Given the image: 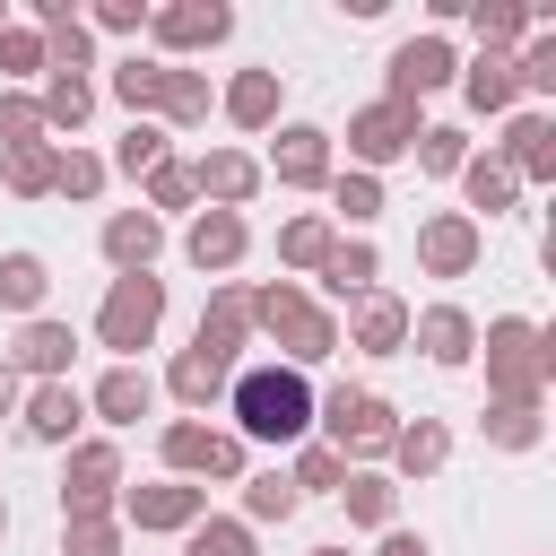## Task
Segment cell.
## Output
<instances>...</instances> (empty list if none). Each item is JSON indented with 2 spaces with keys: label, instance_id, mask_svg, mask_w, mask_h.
Returning a JSON list of instances; mask_svg holds the SVG:
<instances>
[{
  "label": "cell",
  "instance_id": "1",
  "mask_svg": "<svg viewBox=\"0 0 556 556\" xmlns=\"http://www.w3.org/2000/svg\"><path fill=\"white\" fill-rule=\"evenodd\" d=\"M226 417L235 443H313V382L295 365H235Z\"/></svg>",
  "mask_w": 556,
  "mask_h": 556
},
{
  "label": "cell",
  "instance_id": "2",
  "mask_svg": "<svg viewBox=\"0 0 556 556\" xmlns=\"http://www.w3.org/2000/svg\"><path fill=\"white\" fill-rule=\"evenodd\" d=\"M486 348V400H547L556 382V330H539L530 313H495L478 330Z\"/></svg>",
  "mask_w": 556,
  "mask_h": 556
},
{
  "label": "cell",
  "instance_id": "3",
  "mask_svg": "<svg viewBox=\"0 0 556 556\" xmlns=\"http://www.w3.org/2000/svg\"><path fill=\"white\" fill-rule=\"evenodd\" d=\"M313 426H321V443L348 460V469H374V460H391V434H400V408L382 400V391H330V400H313Z\"/></svg>",
  "mask_w": 556,
  "mask_h": 556
},
{
  "label": "cell",
  "instance_id": "4",
  "mask_svg": "<svg viewBox=\"0 0 556 556\" xmlns=\"http://www.w3.org/2000/svg\"><path fill=\"white\" fill-rule=\"evenodd\" d=\"M156 330H165V278L156 269L113 278L96 304V348H113V365H139V348H156Z\"/></svg>",
  "mask_w": 556,
  "mask_h": 556
},
{
  "label": "cell",
  "instance_id": "5",
  "mask_svg": "<svg viewBox=\"0 0 556 556\" xmlns=\"http://www.w3.org/2000/svg\"><path fill=\"white\" fill-rule=\"evenodd\" d=\"M156 460H165V478H191V486H243V443L226 434V426H200V417H165L156 426Z\"/></svg>",
  "mask_w": 556,
  "mask_h": 556
},
{
  "label": "cell",
  "instance_id": "6",
  "mask_svg": "<svg viewBox=\"0 0 556 556\" xmlns=\"http://www.w3.org/2000/svg\"><path fill=\"white\" fill-rule=\"evenodd\" d=\"M113 504H122V452L104 434H78L61 469V521H113Z\"/></svg>",
  "mask_w": 556,
  "mask_h": 556
},
{
  "label": "cell",
  "instance_id": "7",
  "mask_svg": "<svg viewBox=\"0 0 556 556\" xmlns=\"http://www.w3.org/2000/svg\"><path fill=\"white\" fill-rule=\"evenodd\" d=\"M417 104H391V96H374V104H356L348 113V156H356V174H382V165H400L408 148H417Z\"/></svg>",
  "mask_w": 556,
  "mask_h": 556
},
{
  "label": "cell",
  "instance_id": "8",
  "mask_svg": "<svg viewBox=\"0 0 556 556\" xmlns=\"http://www.w3.org/2000/svg\"><path fill=\"white\" fill-rule=\"evenodd\" d=\"M130 530H148V539H182L200 513H208V486H191V478H148V486H122V504H113Z\"/></svg>",
  "mask_w": 556,
  "mask_h": 556
},
{
  "label": "cell",
  "instance_id": "9",
  "mask_svg": "<svg viewBox=\"0 0 556 556\" xmlns=\"http://www.w3.org/2000/svg\"><path fill=\"white\" fill-rule=\"evenodd\" d=\"M452 78H460V52H452L443 35H408V43L382 61V96H391V104H426V96L452 87Z\"/></svg>",
  "mask_w": 556,
  "mask_h": 556
},
{
  "label": "cell",
  "instance_id": "10",
  "mask_svg": "<svg viewBox=\"0 0 556 556\" xmlns=\"http://www.w3.org/2000/svg\"><path fill=\"white\" fill-rule=\"evenodd\" d=\"M243 339H252V287L243 278H217L208 287V304H200V330H191V348L208 356V365H243Z\"/></svg>",
  "mask_w": 556,
  "mask_h": 556
},
{
  "label": "cell",
  "instance_id": "11",
  "mask_svg": "<svg viewBox=\"0 0 556 556\" xmlns=\"http://www.w3.org/2000/svg\"><path fill=\"white\" fill-rule=\"evenodd\" d=\"M261 174H278L287 191H330V130L321 122H278V139H269V165Z\"/></svg>",
  "mask_w": 556,
  "mask_h": 556
},
{
  "label": "cell",
  "instance_id": "12",
  "mask_svg": "<svg viewBox=\"0 0 556 556\" xmlns=\"http://www.w3.org/2000/svg\"><path fill=\"white\" fill-rule=\"evenodd\" d=\"M478 252H486V226L460 217V208H434V217L417 226V269H426V278H469Z\"/></svg>",
  "mask_w": 556,
  "mask_h": 556
},
{
  "label": "cell",
  "instance_id": "13",
  "mask_svg": "<svg viewBox=\"0 0 556 556\" xmlns=\"http://www.w3.org/2000/svg\"><path fill=\"white\" fill-rule=\"evenodd\" d=\"M148 35L165 52H217L235 35V9L226 0H165V9H148Z\"/></svg>",
  "mask_w": 556,
  "mask_h": 556
},
{
  "label": "cell",
  "instance_id": "14",
  "mask_svg": "<svg viewBox=\"0 0 556 556\" xmlns=\"http://www.w3.org/2000/svg\"><path fill=\"white\" fill-rule=\"evenodd\" d=\"M339 339H348L356 356H400V348H408V304H400L391 287H365V295L348 304Z\"/></svg>",
  "mask_w": 556,
  "mask_h": 556
},
{
  "label": "cell",
  "instance_id": "15",
  "mask_svg": "<svg viewBox=\"0 0 556 556\" xmlns=\"http://www.w3.org/2000/svg\"><path fill=\"white\" fill-rule=\"evenodd\" d=\"M70 356H78V330L52 321V313H35L17 330V348H0V365L9 374H35V382H70Z\"/></svg>",
  "mask_w": 556,
  "mask_h": 556
},
{
  "label": "cell",
  "instance_id": "16",
  "mask_svg": "<svg viewBox=\"0 0 556 556\" xmlns=\"http://www.w3.org/2000/svg\"><path fill=\"white\" fill-rule=\"evenodd\" d=\"M269 174H261V156H243V148H208V156H191V191L208 200V208H235L243 217V200L261 191Z\"/></svg>",
  "mask_w": 556,
  "mask_h": 556
},
{
  "label": "cell",
  "instance_id": "17",
  "mask_svg": "<svg viewBox=\"0 0 556 556\" xmlns=\"http://www.w3.org/2000/svg\"><path fill=\"white\" fill-rule=\"evenodd\" d=\"M96 252L113 261V278H139V269H156V252H165V226H156L148 208H113V217L96 226Z\"/></svg>",
  "mask_w": 556,
  "mask_h": 556
},
{
  "label": "cell",
  "instance_id": "18",
  "mask_svg": "<svg viewBox=\"0 0 556 556\" xmlns=\"http://www.w3.org/2000/svg\"><path fill=\"white\" fill-rule=\"evenodd\" d=\"M243 252H252V226H243L235 208H200V217L182 226V261H191V269H208V278H226Z\"/></svg>",
  "mask_w": 556,
  "mask_h": 556
},
{
  "label": "cell",
  "instance_id": "19",
  "mask_svg": "<svg viewBox=\"0 0 556 556\" xmlns=\"http://www.w3.org/2000/svg\"><path fill=\"white\" fill-rule=\"evenodd\" d=\"M17 426H26V443H78L87 391H78V382H35V391L17 400Z\"/></svg>",
  "mask_w": 556,
  "mask_h": 556
},
{
  "label": "cell",
  "instance_id": "20",
  "mask_svg": "<svg viewBox=\"0 0 556 556\" xmlns=\"http://www.w3.org/2000/svg\"><path fill=\"white\" fill-rule=\"evenodd\" d=\"M495 156H504L513 182H556V122L547 113H513L504 139H495Z\"/></svg>",
  "mask_w": 556,
  "mask_h": 556
},
{
  "label": "cell",
  "instance_id": "21",
  "mask_svg": "<svg viewBox=\"0 0 556 556\" xmlns=\"http://www.w3.org/2000/svg\"><path fill=\"white\" fill-rule=\"evenodd\" d=\"M408 339H417L426 365H443V374H460V365L478 356V321H469L460 304H426V313H408Z\"/></svg>",
  "mask_w": 556,
  "mask_h": 556
},
{
  "label": "cell",
  "instance_id": "22",
  "mask_svg": "<svg viewBox=\"0 0 556 556\" xmlns=\"http://www.w3.org/2000/svg\"><path fill=\"white\" fill-rule=\"evenodd\" d=\"M278 365H295V374H313V365H330L339 356V313H321V304H295L278 330Z\"/></svg>",
  "mask_w": 556,
  "mask_h": 556
},
{
  "label": "cell",
  "instance_id": "23",
  "mask_svg": "<svg viewBox=\"0 0 556 556\" xmlns=\"http://www.w3.org/2000/svg\"><path fill=\"white\" fill-rule=\"evenodd\" d=\"M217 113H226L235 130H269V122H278V70H235V78L217 87Z\"/></svg>",
  "mask_w": 556,
  "mask_h": 556
},
{
  "label": "cell",
  "instance_id": "24",
  "mask_svg": "<svg viewBox=\"0 0 556 556\" xmlns=\"http://www.w3.org/2000/svg\"><path fill=\"white\" fill-rule=\"evenodd\" d=\"M313 278H321V295H339V304H356V295H365V287L382 278V252H374L365 235H339V243H330V261H321Z\"/></svg>",
  "mask_w": 556,
  "mask_h": 556
},
{
  "label": "cell",
  "instance_id": "25",
  "mask_svg": "<svg viewBox=\"0 0 556 556\" xmlns=\"http://www.w3.org/2000/svg\"><path fill=\"white\" fill-rule=\"evenodd\" d=\"M35 104H43V130H70V139H78V122L96 113V78H87V70H43Z\"/></svg>",
  "mask_w": 556,
  "mask_h": 556
},
{
  "label": "cell",
  "instance_id": "26",
  "mask_svg": "<svg viewBox=\"0 0 556 556\" xmlns=\"http://www.w3.org/2000/svg\"><path fill=\"white\" fill-rule=\"evenodd\" d=\"M452 182H460V200H469L460 217H478V208H486V217H513V200H521V182L504 174V156H495V148H486V156H469Z\"/></svg>",
  "mask_w": 556,
  "mask_h": 556
},
{
  "label": "cell",
  "instance_id": "27",
  "mask_svg": "<svg viewBox=\"0 0 556 556\" xmlns=\"http://www.w3.org/2000/svg\"><path fill=\"white\" fill-rule=\"evenodd\" d=\"M330 243H339V226H330L321 208H304V217L278 226V269H287V278H313V269L330 261Z\"/></svg>",
  "mask_w": 556,
  "mask_h": 556
},
{
  "label": "cell",
  "instance_id": "28",
  "mask_svg": "<svg viewBox=\"0 0 556 556\" xmlns=\"http://www.w3.org/2000/svg\"><path fill=\"white\" fill-rule=\"evenodd\" d=\"M87 408H96L104 426H139V417L156 408V382H148L139 365H113V374H104V382L87 391Z\"/></svg>",
  "mask_w": 556,
  "mask_h": 556
},
{
  "label": "cell",
  "instance_id": "29",
  "mask_svg": "<svg viewBox=\"0 0 556 556\" xmlns=\"http://www.w3.org/2000/svg\"><path fill=\"white\" fill-rule=\"evenodd\" d=\"M478 426H486L495 452H539V434H547V400H486Z\"/></svg>",
  "mask_w": 556,
  "mask_h": 556
},
{
  "label": "cell",
  "instance_id": "30",
  "mask_svg": "<svg viewBox=\"0 0 556 556\" xmlns=\"http://www.w3.org/2000/svg\"><path fill=\"white\" fill-rule=\"evenodd\" d=\"M443 460H452V426H443V417H408V426L391 434V469H400V478H434Z\"/></svg>",
  "mask_w": 556,
  "mask_h": 556
},
{
  "label": "cell",
  "instance_id": "31",
  "mask_svg": "<svg viewBox=\"0 0 556 556\" xmlns=\"http://www.w3.org/2000/svg\"><path fill=\"white\" fill-rule=\"evenodd\" d=\"M339 504H348L356 530H400V478H382V469H348Z\"/></svg>",
  "mask_w": 556,
  "mask_h": 556
},
{
  "label": "cell",
  "instance_id": "32",
  "mask_svg": "<svg viewBox=\"0 0 556 556\" xmlns=\"http://www.w3.org/2000/svg\"><path fill=\"white\" fill-rule=\"evenodd\" d=\"M460 96H469V113H513L521 104V78H513L504 52H478V61H460Z\"/></svg>",
  "mask_w": 556,
  "mask_h": 556
},
{
  "label": "cell",
  "instance_id": "33",
  "mask_svg": "<svg viewBox=\"0 0 556 556\" xmlns=\"http://www.w3.org/2000/svg\"><path fill=\"white\" fill-rule=\"evenodd\" d=\"M208 104H217L208 70H174V61H165V96H156V122H165V130H200V122H208Z\"/></svg>",
  "mask_w": 556,
  "mask_h": 556
},
{
  "label": "cell",
  "instance_id": "34",
  "mask_svg": "<svg viewBox=\"0 0 556 556\" xmlns=\"http://www.w3.org/2000/svg\"><path fill=\"white\" fill-rule=\"evenodd\" d=\"M43 295H52V269H43V252H0V313L35 321V313H43Z\"/></svg>",
  "mask_w": 556,
  "mask_h": 556
},
{
  "label": "cell",
  "instance_id": "35",
  "mask_svg": "<svg viewBox=\"0 0 556 556\" xmlns=\"http://www.w3.org/2000/svg\"><path fill=\"white\" fill-rule=\"evenodd\" d=\"M469 26H478V43H486V52H504V61L539 35V17H530L521 0H469Z\"/></svg>",
  "mask_w": 556,
  "mask_h": 556
},
{
  "label": "cell",
  "instance_id": "36",
  "mask_svg": "<svg viewBox=\"0 0 556 556\" xmlns=\"http://www.w3.org/2000/svg\"><path fill=\"white\" fill-rule=\"evenodd\" d=\"M104 96L130 113V122H156V96H165V61H113V78H104Z\"/></svg>",
  "mask_w": 556,
  "mask_h": 556
},
{
  "label": "cell",
  "instance_id": "37",
  "mask_svg": "<svg viewBox=\"0 0 556 556\" xmlns=\"http://www.w3.org/2000/svg\"><path fill=\"white\" fill-rule=\"evenodd\" d=\"M0 182H9L17 200H52V182H61V139L9 148V156H0Z\"/></svg>",
  "mask_w": 556,
  "mask_h": 556
},
{
  "label": "cell",
  "instance_id": "38",
  "mask_svg": "<svg viewBox=\"0 0 556 556\" xmlns=\"http://www.w3.org/2000/svg\"><path fill=\"white\" fill-rule=\"evenodd\" d=\"M165 156H174V130H165V122H130V130L113 139V156H104V174H130V182H139V174H156Z\"/></svg>",
  "mask_w": 556,
  "mask_h": 556
},
{
  "label": "cell",
  "instance_id": "39",
  "mask_svg": "<svg viewBox=\"0 0 556 556\" xmlns=\"http://www.w3.org/2000/svg\"><path fill=\"white\" fill-rule=\"evenodd\" d=\"M226 382H235V374H226V365H208L200 348H182V356L165 365V391H174L182 408H217V400H226Z\"/></svg>",
  "mask_w": 556,
  "mask_h": 556
},
{
  "label": "cell",
  "instance_id": "40",
  "mask_svg": "<svg viewBox=\"0 0 556 556\" xmlns=\"http://www.w3.org/2000/svg\"><path fill=\"white\" fill-rule=\"evenodd\" d=\"M295 504H304L295 478H287V469H261V478H243V513H235V521H243V530H269V521H295Z\"/></svg>",
  "mask_w": 556,
  "mask_h": 556
},
{
  "label": "cell",
  "instance_id": "41",
  "mask_svg": "<svg viewBox=\"0 0 556 556\" xmlns=\"http://www.w3.org/2000/svg\"><path fill=\"white\" fill-rule=\"evenodd\" d=\"M339 217L365 235V226L382 217V174H356V165H348V174H330V226H339Z\"/></svg>",
  "mask_w": 556,
  "mask_h": 556
},
{
  "label": "cell",
  "instance_id": "42",
  "mask_svg": "<svg viewBox=\"0 0 556 556\" xmlns=\"http://www.w3.org/2000/svg\"><path fill=\"white\" fill-rule=\"evenodd\" d=\"M408 156H417V174H434V182H452V174L469 165V130H452V122H426Z\"/></svg>",
  "mask_w": 556,
  "mask_h": 556
},
{
  "label": "cell",
  "instance_id": "43",
  "mask_svg": "<svg viewBox=\"0 0 556 556\" xmlns=\"http://www.w3.org/2000/svg\"><path fill=\"white\" fill-rule=\"evenodd\" d=\"M139 182H148V200H139V208H148L156 226H165L174 208H191V200H200V191H191V156H165V165H156V174H139Z\"/></svg>",
  "mask_w": 556,
  "mask_h": 556
},
{
  "label": "cell",
  "instance_id": "44",
  "mask_svg": "<svg viewBox=\"0 0 556 556\" xmlns=\"http://www.w3.org/2000/svg\"><path fill=\"white\" fill-rule=\"evenodd\" d=\"M35 139H52L35 87H0V156H9V148H35Z\"/></svg>",
  "mask_w": 556,
  "mask_h": 556
},
{
  "label": "cell",
  "instance_id": "45",
  "mask_svg": "<svg viewBox=\"0 0 556 556\" xmlns=\"http://www.w3.org/2000/svg\"><path fill=\"white\" fill-rule=\"evenodd\" d=\"M182 556H252V530H243L235 513H200V521L182 530Z\"/></svg>",
  "mask_w": 556,
  "mask_h": 556
},
{
  "label": "cell",
  "instance_id": "46",
  "mask_svg": "<svg viewBox=\"0 0 556 556\" xmlns=\"http://www.w3.org/2000/svg\"><path fill=\"white\" fill-rule=\"evenodd\" d=\"M287 478H295V495H339V486H348V460H339L330 443H295V469H287Z\"/></svg>",
  "mask_w": 556,
  "mask_h": 556
},
{
  "label": "cell",
  "instance_id": "47",
  "mask_svg": "<svg viewBox=\"0 0 556 556\" xmlns=\"http://www.w3.org/2000/svg\"><path fill=\"white\" fill-rule=\"evenodd\" d=\"M0 78H9V87L43 78V35H35V26H0Z\"/></svg>",
  "mask_w": 556,
  "mask_h": 556
},
{
  "label": "cell",
  "instance_id": "48",
  "mask_svg": "<svg viewBox=\"0 0 556 556\" xmlns=\"http://www.w3.org/2000/svg\"><path fill=\"white\" fill-rule=\"evenodd\" d=\"M513 78H521V96H556V35H530L513 52Z\"/></svg>",
  "mask_w": 556,
  "mask_h": 556
},
{
  "label": "cell",
  "instance_id": "49",
  "mask_svg": "<svg viewBox=\"0 0 556 556\" xmlns=\"http://www.w3.org/2000/svg\"><path fill=\"white\" fill-rule=\"evenodd\" d=\"M104 182H113V174H104V156H87V148H61V182H52L61 200H104Z\"/></svg>",
  "mask_w": 556,
  "mask_h": 556
},
{
  "label": "cell",
  "instance_id": "50",
  "mask_svg": "<svg viewBox=\"0 0 556 556\" xmlns=\"http://www.w3.org/2000/svg\"><path fill=\"white\" fill-rule=\"evenodd\" d=\"M61 556H122V521H61Z\"/></svg>",
  "mask_w": 556,
  "mask_h": 556
},
{
  "label": "cell",
  "instance_id": "51",
  "mask_svg": "<svg viewBox=\"0 0 556 556\" xmlns=\"http://www.w3.org/2000/svg\"><path fill=\"white\" fill-rule=\"evenodd\" d=\"M96 26L104 35H139L148 26V0H96Z\"/></svg>",
  "mask_w": 556,
  "mask_h": 556
},
{
  "label": "cell",
  "instance_id": "52",
  "mask_svg": "<svg viewBox=\"0 0 556 556\" xmlns=\"http://www.w3.org/2000/svg\"><path fill=\"white\" fill-rule=\"evenodd\" d=\"M374 556H434V547H426L417 530H382V547H374Z\"/></svg>",
  "mask_w": 556,
  "mask_h": 556
},
{
  "label": "cell",
  "instance_id": "53",
  "mask_svg": "<svg viewBox=\"0 0 556 556\" xmlns=\"http://www.w3.org/2000/svg\"><path fill=\"white\" fill-rule=\"evenodd\" d=\"M17 400H26V382H17L9 365H0V417H17Z\"/></svg>",
  "mask_w": 556,
  "mask_h": 556
},
{
  "label": "cell",
  "instance_id": "54",
  "mask_svg": "<svg viewBox=\"0 0 556 556\" xmlns=\"http://www.w3.org/2000/svg\"><path fill=\"white\" fill-rule=\"evenodd\" d=\"M0 539H9V495H0Z\"/></svg>",
  "mask_w": 556,
  "mask_h": 556
},
{
  "label": "cell",
  "instance_id": "55",
  "mask_svg": "<svg viewBox=\"0 0 556 556\" xmlns=\"http://www.w3.org/2000/svg\"><path fill=\"white\" fill-rule=\"evenodd\" d=\"M313 556H348V547H313Z\"/></svg>",
  "mask_w": 556,
  "mask_h": 556
},
{
  "label": "cell",
  "instance_id": "56",
  "mask_svg": "<svg viewBox=\"0 0 556 556\" xmlns=\"http://www.w3.org/2000/svg\"><path fill=\"white\" fill-rule=\"evenodd\" d=\"M0 26H9V0H0Z\"/></svg>",
  "mask_w": 556,
  "mask_h": 556
}]
</instances>
